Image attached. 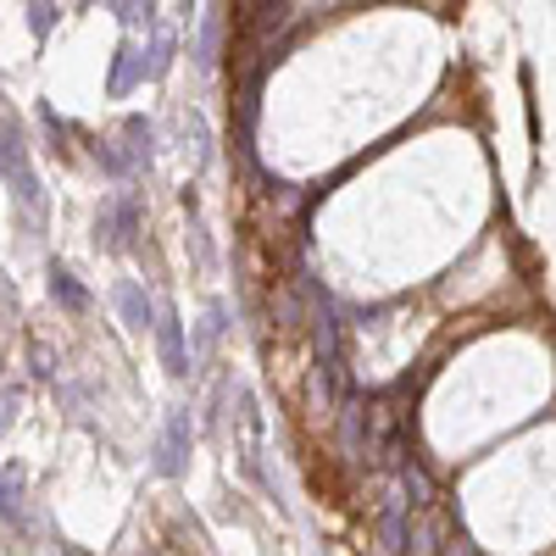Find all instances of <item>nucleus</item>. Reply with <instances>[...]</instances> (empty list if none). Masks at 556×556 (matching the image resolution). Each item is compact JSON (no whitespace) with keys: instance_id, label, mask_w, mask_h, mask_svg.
Here are the masks:
<instances>
[{"instance_id":"f257e3e1","label":"nucleus","mask_w":556,"mask_h":556,"mask_svg":"<svg viewBox=\"0 0 556 556\" xmlns=\"http://www.w3.org/2000/svg\"><path fill=\"white\" fill-rule=\"evenodd\" d=\"M0 167H7V190H12L23 223L28 228H45V184H39V173L28 162V139H23V128H17L12 112H7V123H0Z\"/></svg>"},{"instance_id":"f03ea898","label":"nucleus","mask_w":556,"mask_h":556,"mask_svg":"<svg viewBox=\"0 0 556 556\" xmlns=\"http://www.w3.org/2000/svg\"><path fill=\"white\" fill-rule=\"evenodd\" d=\"M312 345H317V379H323V395L334 406H345V356H340V323L329 306H317L312 317Z\"/></svg>"},{"instance_id":"7ed1b4c3","label":"nucleus","mask_w":556,"mask_h":556,"mask_svg":"<svg viewBox=\"0 0 556 556\" xmlns=\"http://www.w3.org/2000/svg\"><path fill=\"white\" fill-rule=\"evenodd\" d=\"M134 235H139V206H134V195H112V201L101 206V217H96V240H101L106 251H128Z\"/></svg>"},{"instance_id":"20e7f679","label":"nucleus","mask_w":556,"mask_h":556,"mask_svg":"<svg viewBox=\"0 0 556 556\" xmlns=\"http://www.w3.org/2000/svg\"><path fill=\"white\" fill-rule=\"evenodd\" d=\"M184 468H190V412H173L162 440H156V473L162 479H178Z\"/></svg>"},{"instance_id":"39448f33","label":"nucleus","mask_w":556,"mask_h":556,"mask_svg":"<svg viewBox=\"0 0 556 556\" xmlns=\"http://www.w3.org/2000/svg\"><path fill=\"white\" fill-rule=\"evenodd\" d=\"M156 345H162V367H167L173 379L190 374V351H184V323H178L173 312H162V323H156Z\"/></svg>"},{"instance_id":"423d86ee","label":"nucleus","mask_w":556,"mask_h":556,"mask_svg":"<svg viewBox=\"0 0 556 556\" xmlns=\"http://www.w3.org/2000/svg\"><path fill=\"white\" fill-rule=\"evenodd\" d=\"M139 78H151L146 51H139V45H117V62H112V84H106V89H112V96H128Z\"/></svg>"},{"instance_id":"0eeeda50","label":"nucleus","mask_w":556,"mask_h":556,"mask_svg":"<svg viewBox=\"0 0 556 556\" xmlns=\"http://www.w3.org/2000/svg\"><path fill=\"white\" fill-rule=\"evenodd\" d=\"M117 312H123L128 329H156V312H151L146 290H139L134 278H123V285H117Z\"/></svg>"},{"instance_id":"6e6552de","label":"nucleus","mask_w":556,"mask_h":556,"mask_svg":"<svg viewBox=\"0 0 556 556\" xmlns=\"http://www.w3.org/2000/svg\"><path fill=\"white\" fill-rule=\"evenodd\" d=\"M123 139H128V156H134L139 167H151V123H146V117H128V123H123Z\"/></svg>"},{"instance_id":"1a4fd4ad","label":"nucleus","mask_w":556,"mask_h":556,"mask_svg":"<svg viewBox=\"0 0 556 556\" xmlns=\"http://www.w3.org/2000/svg\"><path fill=\"white\" fill-rule=\"evenodd\" d=\"M51 295H56L67 312H84V306H89V295L78 290V278H73V273H62V267H51Z\"/></svg>"},{"instance_id":"9d476101","label":"nucleus","mask_w":556,"mask_h":556,"mask_svg":"<svg viewBox=\"0 0 556 556\" xmlns=\"http://www.w3.org/2000/svg\"><path fill=\"white\" fill-rule=\"evenodd\" d=\"M117 23L123 28H156V7H139V0H117Z\"/></svg>"},{"instance_id":"9b49d317","label":"nucleus","mask_w":556,"mask_h":556,"mask_svg":"<svg viewBox=\"0 0 556 556\" xmlns=\"http://www.w3.org/2000/svg\"><path fill=\"white\" fill-rule=\"evenodd\" d=\"M146 62H151V78L167 73V62H173V34L167 28H151V56Z\"/></svg>"},{"instance_id":"f8f14e48","label":"nucleus","mask_w":556,"mask_h":556,"mask_svg":"<svg viewBox=\"0 0 556 556\" xmlns=\"http://www.w3.org/2000/svg\"><path fill=\"white\" fill-rule=\"evenodd\" d=\"M0 495H7V518H17V506H23V473L7 468V479H0Z\"/></svg>"},{"instance_id":"ddd939ff","label":"nucleus","mask_w":556,"mask_h":556,"mask_svg":"<svg viewBox=\"0 0 556 556\" xmlns=\"http://www.w3.org/2000/svg\"><path fill=\"white\" fill-rule=\"evenodd\" d=\"M56 17H62V12H56V7H45V0H34V7H28V28H34V34H45Z\"/></svg>"},{"instance_id":"4468645a","label":"nucleus","mask_w":556,"mask_h":556,"mask_svg":"<svg viewBox=\"0 0 556 556\" xmlns=\"http://www.w3.org/2000/svg\"><path fill=\"white\" fill-rule=\"evenodd\" d=\"M212 51H217V17H206V34H201V67H212Z\"/></svg>"}]
</instances>
